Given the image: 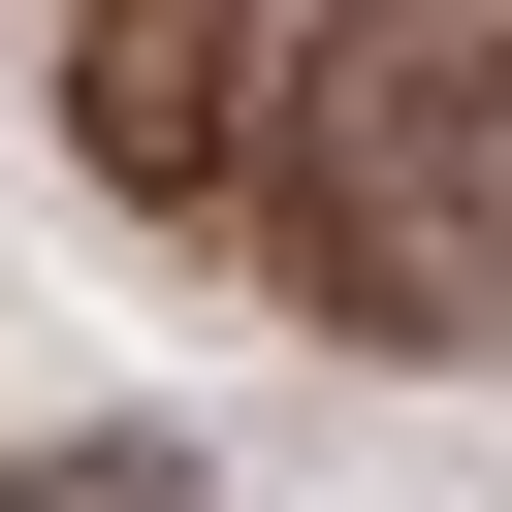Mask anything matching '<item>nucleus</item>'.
<instances>
[{"label":"nucleus","instance_id":"nucleus-1","mask_svg":"<svg viewBox=\"0 0 512 512\" xmlns=\"http://www.w3.org/2000/svg\"><path fill=\"white\" fill-rule=\"evenodd\" d=\"M0 512H192V448H160V416H64V448H32Z\"/></svg>","mask_w":512,"mask_h":512}]
</instances>
